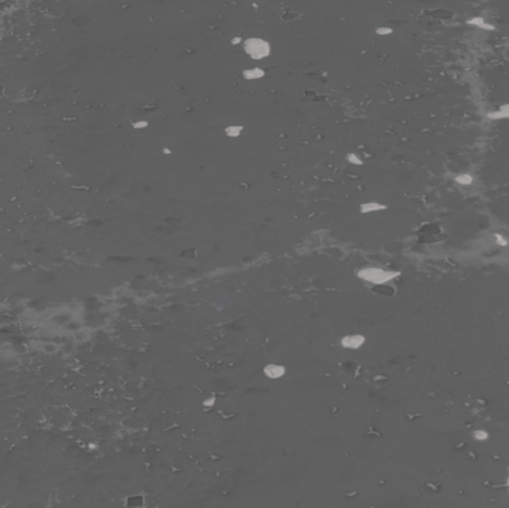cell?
Masks as SVG:
<instances>
[{"instance_id":"obj_9","label":"cell","mask_w":509,"mask_h":508,"mask_svg":"<svg viewBox=\"0 0 509 508\" xmlns=\"http://www.w3.org/2000/svg\"><path fill=\"white\" fill-rule=\"evenodd\" d=\"M243 132H244V127L240 125V124H231V125H226L225 129H223L225 136L229 137V139H237V137H240V136L243 135Z\"/></svg>"},{"instance_id":"obj_3","label":"cell","mask_w":509,"mask_h":508,"mask_svg":"<svg viewBox=\"0 0 509 508\" xmlns=\"http://www.w3.org/2000/svg\"><path fill=\"white\" fill-rule=\"evenodd\" d=\"M366 339L362 334H349L341 339V346L349 350H357L365 344Z\"/></svg>"},{"instance_id":"obj_12","label":"cell","mask_w":509,"mask_h":508,"mask_svg":"<svg viewBox=\"0 0 509 508\" xmlns=\"http://www.w3.org/2000/svg\"><path fill=\"white\" fill-rule=\"evenodd\" d=\"M131 127H133L134 130H145V129H148V127H149V121H146V119L133 121V122H131Z\"/></svg>"},{"instance_id":"obj_18","label":"cell","mask_w":509,"mask_h":508,"mask_svg":"<svg viewBox=\"0 0 509 508\" xmlns=\"http://www.w3.org/2000/svg\"><path fill=\"white\" fill-rule=\"evenodd\" d=\"M508 487H509V474H508Z\"/></svg>"},{"instance_id":"obj_7","label":"cell","mask_w":509,"mask_h":508,"mask_svg":"<svg viewBox=\"0 0 509 508\" xmlns=\"http://www.w3.org/2000/svg\"><path fill=\"white\" fill-rule=\"evenodd\" d=\"M487 119H494V121H499V119H509V103L500 104L496 110L488 112V113H487Z\"/></svg>"},{"instance_id":"obj_6","label":"cell","mask_w":509,"mask_h":508,"mask_svg":"<svg viewBox=\"0 0 509 508\" xmlns=\"http://www.w3.org/2000/svg\"><path fill=\"white\" fill-rule=\"evenodd\" d=\"M285 373H286V368L280 364H268L264 368V374L268 378H280L285 375Z\"/></svg>"},{"instance_id":"obj_13","label":"cell","mask_w":509,"mask_h":508,"mask_svg":"<svg viewBox=\"0 0 509 508\" xmlns=\"http://www.w3.org/2000/svg\"><path fill=\"white\" fill-rule=\"evenodd\" d=\"M393 33V29L392 27H387V26H380L375 29V34L377 36H389Z\"/></svg>"},{"instance_id":"obj_16","label":"cell","mask_w":509,"mask_h":508,"mask_svg":"<svg viewBox=\"0 0 509 508\" xmlns=\"http://www.w3.org/2000/svg\"><path fill=\"white\" fill-rule=\"evenodd\" d=\"M231 45H232V46L243 45V37H241V36H234V37L231 39Z\"/></svg>"},{"instance_id":"obj_2","label":"cell","mask_w":509,"mask_h":508,"mask_svg":"<svg viewBox=\"0 0 509 508\" xmlns=\"http://www.w3.org/2000/svg\"><path fill=\"white\" fill-rule=\"evenodd\" d=\"M243 51L252 58V60H265L271 55V43L267 39L262 37H247L243 40Z\"/></svg>"},{"instance_id":"obj_14","label":"cell","mask_w":509,"mask_h":508,"mask_svg":"<svg viewBox=\"0 0 509 508\" xmlns=\"http://www.w3.org/2000/svg\"><path fill=\"white\" fill-rule=\"evenodd\" d=\"M493 237H494L496 243H497L500 247H506V246H509V240H508L505 236H502V234H499V233H494V234H493Z\"/></svg>"},{"instance_id":"obj_8","label":"cell","mask_w":509,"mask_h":508,"mask_svg":"<svg viewBox=\"0 0 509 508\" xmlns=\"http://www.w3.org/2000/svg\"><path fill=\"white\" fill-rule=\"evenodd\" d=\"M466 24H468V26L478 27V29H481V30H487V32H494V30H496V26H494V24H490V23L485 21L482 17H472V18L466 20Z\"/></svg>"},{"instance_id":"obj_4","label":"cell","mask_w":509,"mask_h":508,"mask_svg":"<svg viewBox=\"0 0 509 508\" xmlns=\"http://www.w3.org/2000/svg\"><path fill=\"white\" fill-rule=\"evenodd\" d=\"M389 206L384 203H378V202H365L360 203L359 206V212L360 215H369V213H377V212H383L387 210Z\"/></svg>"},{"instance_id":"obj_17","label":"cell","mask_w":509,"mask_h":508,"mask_svg":"<svg viewBox=\"0 0 509 508\" xmlns=\"http://www.w3.org/2000/svg\"><path fill=\"white\" fill-rule=\"evenodd\" d=\"M162 154H164V155H170V154H171V149H170V148H162Z\"/></svg>"},{"instance_id":"obj_15","label":"cell","mask_w":509,"mask_h":508,"mask_svg":"<svg viewBox=\"0 0 509 508\" xmlns=\"http://www.w3.org/2000/svg\"><path fill=\"white\" fill-rule=\"evenodd\" d=\"M472 435H474V438L478 440V441H485V440L488 438V432H487L485 429H475Z\"/></svg>"},{"instance_id":"obj_1","label":"cell","mask_w":509,"mask_h":508,"mask_svg":"<svg viewBox=\"0 0 509 508\" xmlns=\"http://www.w3.org/2000/svg\"><path fill=\"white\" fill-rule=\"evenodd\" d=\"M399 276H401V271L386 270V269H381V267H363L356 273V277L359 280L369 283V285H377V286L387 285L392 280L398 279Z\"/></svg>"},{"instance_id":"obj_10","label":"cell","mask_w":509,"mask_h":508,"mask_svg":"<svg viewBox=\"0 0 509 508\" xmlns=\"http://www.w3.org/2000/svg\"><path fill=\"white\" fill-rule=\"evenodd\" d=\"M454 182L462 185V186H469V185L474 183V176L469 174V173H460V174L454 176Z\"/></svg>"},{"instance_id":"obj_11","label":"cell","mask_w":509,"mask_h":508,"mask_svg":"<svg viewBox=\"0 0 509 508\" xmlns=\"http://www.w3.org/2000/svg\"><path fill=\"white\" fill-rule=\"evenodd\" d=\"M346 161L347 163H350L351 166H356V167H359V166H363V158L360 157V155H357L356 152H349L347 155H346Z\"/></svg>"},{"instance_id":"obj_5","label":"cell","mask_w":509,"mask_h":508,"mask_svg":"<svg viewBox=\"0 0 509 508\" xmlns=\"http://www.w3.org/2000/svg\"><path fill=\"white\" fill-rule=\"evenodd\" d=\"M267 72L264 68H259V66H253V68H247L241 72V76L243 79L246 81H259L262 78H265Z\"/></svg>"}]
</instances>
